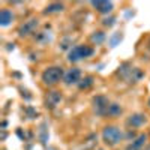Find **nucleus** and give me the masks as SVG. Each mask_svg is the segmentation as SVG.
Segmentation results:
<instances>
[{
	"label": "nucleus",
	"mask_w": 150,
	"mask_h": 150,
	"mask_svg": "<svg viewBox=\"0 0 150 150\" xmlns=\"http://www.w3.org/2000/svg\"><path fill=\"white\" fill-rule=\"evenodd\" d=\"M117 75L125 80V81H128V83H137V81H140L143 77H144V74L138 69V68H132L131 65L128 63H125L119 68L117 71Z\"/></svg>",
	"instance_id": "obj_1"
},
{
	"label": "nucleus",
	"mask_w": 150,
	"mask_h": 150,
	"mask_svg": "<svg viewBox=\"0 0 150 150\" xmlns=\"http://www.w3.org/2000/svg\"><path fill=\"white\" fill-rule=\"evenodd\" d=\"M65 77L62 66H50L42 72V81L45 86H54Z\"/></svg>",
	"instance_id": "obj_2"
},
{
	"label": "nucleus",
	"mask_w": 150,
	"mask_h": 150,
	"mask_svg": "<svg viewBox=\"0 0 150 150\" xmlns=\"http://www.w3.org/2000/svg\"><path fill=\"white\" fill-rule=\"evenodd\" d=\"M93 53H95V50L89 45H77V47L69 50L68 60L72 62V63H75V62H80L83 59H87V57L93 56Z\"/></svg>",
	"instance_id": "obj_3"
},
{
	"label": "nucleus",
	"mask_w": 150,
	"mask_h": 150,
	"mask_svg": "<svg viewBox=\"0 0 150 150\" xmlns=\"http://www.w3.org/2000/svg\"><path fill=\"white\" fill-rule=\"evenodd\" d=\"M123 138V134L122 131L117 128V126H112V125H110V126H105L104 131H102V140L107 146L112 147L120 143V140Z\"/></svg>",
	"instance_id": "obj_4"
},
{
	"label": "nucleus",
	"mask_w": 150,
	"mask_h": 150,
	"mask_svg": "<svg viewBox=\"0 0 150 150\" xmlns=\"http://www.w3.org/2000/svg\"><path fill=\"white\" fill-rule=\"evenodd\" d=\"M92 105H93V110L98 116H108V108H110V101L108 98L104 96V95H98L92 99Z\"/></svg>",
	"instance_id": "obj_5"
},
{
	"label": "nucleus",
	"mask_w": 150,
	"mask_h": 150,
	"mask_svg": "<svg viewBox=\"0 0 150 150\" xmlns=\"http://www.w3.org/2000/svg\"><path fill=\"white\" fill-rule=\"evenodd\" d=\"M38 24H39V23H38V18H30L29 21H26V23H24L23 26L18 29V35H20V36H29V35L35 33Z\"/></svg>",
	"instance_id": "obj_6"
},
{
	"label": "nucleus",
	"mask_w": 150,
	"mask_h": 150,
	"mask_svg": "<svg viewBox=\"0 0 150 150\" xmlns=\"http://www.w3.org/2000/svg\"><path fill=\"white\" fill-rule=\"evenodd\" d=\"M146 122H147L146 114H143V112H135V114H131L128 117L126 126H129V128H140V126H143Z\"/></svg>",
	"instance_id": "obj_7"
},
{
	"label": "nucleus",
	"mask_w": 150,
	"mask_h": 150,
	"mask_svg": "<svg viewBox=\"0 0 150 150\" xmlns=\"http://www.w3.org/2000/svg\"><path fill=\"white\" fill-rule=\"evenodd\" d=\"M63 80H65V83H66L68 86H71V84H78V83L81 81V71H80L78 68H71V69L65 74Z\"/></svg>",
	"instance_id": "obj_8"
},
{
	"label": "nucleus",
	"mask_w": 150,
	"mask_h": 150,
	"mask_svg": "<svg viewBox=\"0 0 150 150\" xmlns=\"http://www.w3.org/2000/svg\"><path fill=\"white\" fill-rule=\"evenodd\" d=\"M92 6L99 12V14H110V12L114 9V3L112 2H107V0H96V2H92Z\"/></svg>",
	"instance_id": "obj_9"
},
{
	"label": "nucleus",
	"mask_w": 150,
	"mask_h": 150,
	"mask_svg": "<svg viewBox=\"0 0 150 150\" xmlns=\"http://www.w3.org/2000/svg\"><path fill=\"white\" fill-rule=\"evenodd\" d=\"M62 101V95H60V92H56V90H53V92H48V95H47V98H45V105H47V108H56V105L59 104Z\"/></svg>",
	"instance_id": "obj_10"
},
{
	"label": "nucleus",
	"mask_w": 150,
	"mask_h": 150,
	"mask_svg": "<svg viewBox=\"0 0 150 150\" xmlns=\"http://www.w3.org/2000/svg\"><path fill=\"white\" fill-rule=\"evenodd\" d=\"M146 141H147V135H146V134H141V135H138V137H137V138L126 147V150H141V149L144 147Z\"/></svg>",
	"instance_id": "obj_11"
},
{
	"label": "nucleus",
	"mask_w": 150,
	"mask_h": 150,
	"mask_svg": "<svg viewBox=\"0 0 150 150\" xmlns=\"http://www.w3.org/2000/svg\"><path fill=\"white\" fill-rule=\"evenodd\" d=\"M12 21H14V14L9 9H2V12H0V26L6 27Z\"/></svg>",
	"instance_id": "obj_12"
},
{
	"label": "nucleus",
	"mask_w": 150,
	"mask_h": 150,
	"mask_svg": "<svg viewBox=\"0 0 150 150\" xmlns=\"http://www.w3.org/2000/svg\"><path fill=\"white\" fill-rule=\"evenodd\" d=\"M122 41H123V33L122 32H116L108 38V44H110L111 48H116L117 45H120Z\"/></svg>",
	"instance_id": "obj_13"
},
{
	"label": "nucleus",
	"mask_w": 150,
	"mask_h": 150,
	"mask_svg": "<svg viewBox=\"0 0 150 150\" xmlns=\"http://www.w3.org/2000/svg\"><path fill=\"white\" fill-rule=\"evenodd\" d=\"M65 9V5L63 3H51L48 5L44 11V14H54V12H62Z\"/></svg>",
	"instance_id": "obj_14"
},
{
	"label": "nucleus",
	"mask_w": 150,
	"mask_h": 150,
	"mask_svg": "<svg viewBox=\"0 0 150 150\" xmlns=\"http://www.w3.org/2000/svg\"><path fill=\"white\" fill-rule=\"evenodd\" d=\"M90 39H92V42H93V44L99 45V44H102V42L105 41V33H104V32H101V30L93 32V33H92V36H90Z\"/></svg>",
	"instance_id": "obj_15"
},
{
	"label": "nucleus",
	"mask_w": 150,
	"mask_h": 150,
	"mask_svg": "<svg viewBox=\"0 0 150 150\" xmlns=\"http://www.w3.org/2000/svg\"><path fill=\"white\" fill-rule=\"evenodd\" d=\"M122 112H123V110L119 104H111L110 108H108V116L110 117H119Z\"/></svg>",
	"instance_id": "obj_16"
},
{
	"label": "nucleus",
	"mask_w": 150,
	"mask_h": 150,
	"mask_svg": "<svg viewBox=\"0 0 150 150\" xmlns=\"http://www.w3.org/2000/svg\"><path fill=\"white\" fill-rule=\"evenodd\" d=\"M92 86H93V77H90V75H89V77H84V78L78 83V87H80L81 90H87V89H89V87H92Z\"/></svg>",
	"instance_id": "obj_17"
},
{
	"label": "nucleus",
	"mask_w": 150,
	"mask_h": 150,
	"mask_svg": "<svg viewBox=\"0 0 150 150\" xmlns=\"http://www.w3.org/2000/svg\"><path fill=\"white\" fill-rule=\"evenodd\" d=\"M39 134H41V143L45 144L48 141V131H47V123H42L39 128Z\"/></svg>",
	"instance_id": "obj_18"
},
{
	"label": "nucleus",
	"mask_w": 150,
	"mask_h": 150,
	"mask_svg": "<svg viewBox=\"0 0 150 150\" xmlns=\"http://www.w3.org/2000/svg\"><path fill=\"white\" fill-rule=\"evenodd\" d=\"M102 24L105 27H112L116 24V17H108V18H104L102 20Z\"/></svg>",
	"instance_id": "obj_19"
},
{
	"label": "nucleus",
	"mask_w": 150,
	"mask_h": 150,
	"mask_svg": "<svg viewBox=\"0 0 150 150\" xmlns=\"http://www.w3.org/2000/svg\"><path fill=\"white\" fill-rule=\"evenodd\" d=\"M147 50H149V51H150V38H149V39H147Z\"/></svg>",
	"instance_id": "obj_20"
},
{
	"label": "nucleus",
	"mask_w": 150,
	"mask_h": 150,
	"mask_svg": "<svg viewBox=\"0 0 150 150\" xmlns=\"http://www.w3.org/2000/svg\"><path fill=\"white\" fill-rule=\"evenodd\" d=\"M147 105H149V108H150V98H149V102H147Z\"/></svg>",
	"instance_id": "obj_21"
},
{
	"label": "nucleus",
	"mask_w": 150,
	"mask_h": 150,
	"mask_svg": "<svg viewBox=\"0 0 150 150\" xmlns=\"http://www.w3.org/2000/svg\"><path fill=\"white\" fill-rule=\"evenodd\" d=\"M147 150H150V146H149V149H147Z\"/></svg>",
	"instance_id": "obj_22"
}]
</instances>
